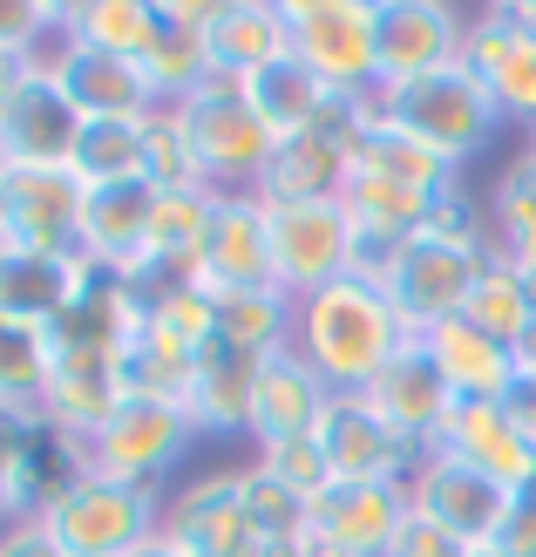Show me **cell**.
Listing matches in <instances>:
<instances>
[{
  "label": "cell",
  "instance_id": "8d00e7d4",
  "mask_svg": "<svg viewBox=\"0 0 536 557\" xmlns=\"http://www.w3.org/2000/svg\"><path fill=\"white\" fill-rule=\"evenodd\" d=\"M68 171L82 184H129V177H144V123H123V116L82 123V144H75Z\"/></svg>",
  "mask_w": 536,
  "mask_h": 557
},
{
  "label": "cell",
  "instance_id": "74e56055",
  "mask_svg": "<svg viewBox=\"0 0 536 557\" xmlns=\"http://www.w3.org/2000/svg\"><path fill=\"white\" fill-rule=\"evenodd\" d=\"M489 245H536V163L516 157V163H502V177L489 184Z\"/></svg>",
  "mask_w": 536,
  "mask_h": 557
},
{
  "label": "cell",
  "instance_id": "52a82bcc",
  "mask_svg": "<svg viewBox=\"0 0 536 557\" xmlns=\"http://www.w3.org/2000/svg\"><path fill=\"white\" fill-rule=\"evenodd\" d=\"M190 442H197V429L184 422V408H171V401H123L89 442H82V469L163 496L171 469L190 456Z\"/></svg>",
  "mask_w": 536,
  "mask_h": 557
},
{
  "label": "cell",
  "instance_id": "f6af8a7d",
  "mask_svg": "<svg viewBox=\"0 0 536 557\" xmlns=\"http://www.w3.org/2000/svg\"><path fill=\"white\" fill-rule=\"evenodd\" d=\"M0 557H62V544H54L35 517H21V523L0 531Z\"/></svg>",
  "mask_w": 536,
  "mask_h": 557
},
{
  "label": "cell",
  "instance_id": "2e32d148",
  "mask_svg": "<svg viewBox=\"0 0 536 557\" xmlns=\"http://www.w3.org/2000/svg\"><path fill=\"white\" fill-rule=\"evenodd\" d=\"M313 442H320V456L333 469V483H408V469L421 456L414 442L394 435L360 395H333Z\"/></svg>",
  "mask_w": 536,
  "mask_h": 557
},
{
  "label": "cell",
  "instance_id": "f1b7e54d",
  "mask_svg": "<svg viewBox=\"0 0 536 557\" xmlns=\"http://www.w3.org/2000/svg\"><path fill=\"white\" fill-rule=\"evenodd\" d=\"M157 27H163L157 0H62V27H54V41L144 62L150 41H157Z\"/></svg>",
  "mask_w": 536,
  "mask_h": 557
},
{
  "label": "cell",
  "instance_id": "b9f144b4",
  "mask_svg": "<svg viewBox=\"0 0 536 557\" xmlns=\"http://www.w3.org/2000/svg\"><path fill=\"white\" fill-rule=\"evenodd\" d=\"M251 462H259L272 483H286L299 504H313V496L333 483V469H326V456H320V442H313V435H306V442H278V449H259Z\"/></svg>",
  "mask_w": 536,
  "mask_h": 557
},
{
  "label": "cell",
  "instance_id": "c3c4849f",
  "mask_svg": "<svg viewBox=\"0 0 536 557\" xmlns=\"http://www.w3.org/2000/svg\"><path fill=\"white\" fill-rule=\"evenodd\" d=\"M129 557H184V550H177V544H171V537H163V531H157V537H150V544H144V550H129Z\"/></svg>",
  "mask_w": 536,
  "mask_h": 557
},
{
  "label": "cell",
  "instance_id": "ac0fdd59",
  "mask_svg": "<svg viewBox=\"0 0 536 557\" xmlns=\"http://www.w3.org/2000/svg\"><path fill=\"white\" fill-rule=\"evenodd\" d=\"M408 510V483H326L306 504V531L326 537L340 557H387Z\"/></svg>",
  "mask_w": 536,
  "mask_h": 557
},
{
  "label": "cell",
  "instance_id": "681fc988",
  "mask_svg": "<svg viewBox=\"0 0 536 557\" xmlns=\"http://www.w3.org/2000/svg\"><path fill=\"white\" fill-rule=\"evenodd\" d=\"M523 157H529V163H536V123H529V129H523Z\"/></svg>",
  "mask_w": 536,
  "mask_h": 557
},
{
  "label": "cell",
  "instance_id": "8fae6325",
  "mask_svg": "<svg viewBox=\"0 0 536 557\" xmlns=\"http://www.w3.org/2000/svg\"><path fill=\"white\" fill-rule=\"evenodd\" d=\"M462 62L502 109V123H536V0H496V8L469 14Z\"/></svg>",
  "mask_w": 536,
  "mask_h": 557
},
{
  "label": "cell",
  "instance_id": "1f68e13d",
  "mask_svg": "<svg viewBox=\"0 0 536 557\" xmlns=\"http://www.w3.org/2000/svg\"><path fill=\"white\" fill-rule=\"evenodd\" d=\"M353 177H387V184H408V190H435V198L462 184V171H448L435 150H421L414 136L387 129L381 116L366 123V129H360V144H353Z\"/></svg>",
  "mask_w": 536,
  "mask_h": 557
},
{
  "label": "cell",
  "instance_id": "ee69618b",
  "mask_svg": "<svg viewBox=\"0 0 536 557\" xmlns=\"http://www.w3.org/2000/svg\"><path fill=\"white\" fill-rule=\"evenodd\" d=\"M502 557H536V483L516 490V510H510V531L496 544Z\"/></svg>",
  "mask_w": 536,
  "mask_h": 557
},
{
  "label": "cell",
  "instance_id": "e575fe53",
  "mask_svg": "<svg viewBox=\"0 0 536 557\" xmlns=\"http://www.w3.org/2000/svg\"><path fill=\"white\" fill-rule=\"evenodd\" d=\"M190 360H197V354H184V347H171V341H157V333H144V326H136V341L116 354L123 401H171V408H184Z\"/></svg>",
  "mask_w": 536,
  "mask_h": 557
},
{
  "label": "cell",
  "instance_id": "277c9868",
  "mask_svg": "<svg viewBox=\"0 0 536 557\" xmlns=\"http://www.w3.org/2000/svg\"><path fill=\"white\" fill-rule=\"evenodd\" d=\"M374 123V96H333L326 116L299 136H278L272 144V163L251 198L259 205H340L347 184H353V144L360 129Z\"/></svg>",
  "mask_w": 536,
  "mask_h": 557
},
{
  "label": "cell",
  "instance_id": "9c48e42d",
  "mask_svg": "<svg viewBox=\"0 0 536 557\" xmlns=\"http://www.w3.org/2000/svg\"><path fill=\"white\" fill-rule=\"evenodd\" d=\"M408 504L428 523H441L448 537H462L469 550H496L502 531H510L516 490H502L496 476H483L475 462L448 456V449H421L408 469Z\"/></svg>",
  "mask_w": 536,
  "mask_h": 557
},
{
  "label": "cell",
  "instance_id": "4dcf8cb0",
  "mask_svg": "<svg viewBox=\"0 0 536 557\" xmlns=\"http://www.w3.org/2000/svg\"><path fill=\"white\" fill-rule=\"evenodd\" d=\"M462 320L483 326L489 341H502V347H523L529 333H536V293L523 286V272L510 265L502 245H489V259H483V272H475V293L462 306Z\"/></svg>",
  "mask_w": 536,
  "mask_h": 557
},
{
  "label": "cell",
  "instance_id": "3957f363",
  "mask_svg": "<svg viewBox=\"0 0 536 557\" xmlns=\"http://www.w3.org/2000/svg\"><path fill=\"white\" fill-rule=\"evenodd\" d=\"M35 523L62 544V557H129L163 531V496L82 469L35 510Z\"/></svg>",
  "mask_w": 536,
  "mask_h": 557
},
{
  "label": "cell",
  "instance_id": "836d02e7",
  "mask_svg": "<svg viewBox=\"0 0 536 557\" xmlns=\"http://www.w3.org/2000/svg\"><path fill=\"white\" fill-rule=\"evenodd\" d=\"M217 341L245 354H278L292 347V293L251 286V293H217Z\"/></svg>",
  "mask_w": 536,
  "mask_h": 557
},
{
  "label": "cell",
  "instance_id": "7402d4cb",
  "mask_svg": "<svg viewBox=\"0 0 536 557\" xmlns=\"http://www.w3.org/2000/svg\"><path fill=\"white\" fill-rule=\"evenodd\" d=\"M150 211H157V184L129 177V184H82V225H75V252L102 265V272H136L150 245Z\"/></svg>",
  "mask_w": 536,
  "mask_h": 557
},
{
  "label": "cell",
  "instance_id": "484cf974",
  "mask_svg": "<svg viewBox=\"0 0 536 557\" xmlns=\"http://www.w3.org/2000/svg\"><path fill=\"white\" fill-rule=\"evenodd\" d=\"M414 341L435 354V368H441V381H448V395H456V401H510V387H516V347L489 341V333L469 326V320H441L428 333H414Z\"/></svg>",
  "mask_w": 536,
  "mask_h": 557
},
{
  "label": "cell",
  "instance_id": "816d5d0a",
  "mask_svg": "<svg viewBox=\"0 0 536 557\" xmlns=\"http://www.w3.org/2000/svg\"><path fill=\"white\" fill-rule=\"evenodd\" d=\"M475 557H502V550H475Z\"/></svg>",
  "mask_w": 536,
  "mask_h": 557
},
{
  "label": "cell",
  "instance_id": "83f0119b",
  "mask_svg": "<svg viewBox=\"0 0 536 557\" xmlns=\"http://www.w3.org/2000/svg\"><path fill=\"white\" fill-rule=\"evenodd\" d=\"M204 54H211V75H259L265 62L292 54V27L278 0H217V21L204 27Z\"/></svg>",
  "mask_w": 536,
  "mask_h": 557
},
{
  "label": "cell",
  "instance_id": "44dd1931",
  "mask_svg": "<svg viewBox=\"0 0 536 557\" xmlns=\"http://www.w3.org/2000/svg\"><path fill=\"white\" fill-rule=\"evenodd\" d=\"M41 69L62 82L68 102H75L89 123H109V116L144 123V116H157V109H163L157 89H150V75H144V62H123V54H96V48H68V41H54Z\"/></svg>",
  "mask_w": 536,
  "mask_h": 557
},
{
  "label": "cell",
  "instance_id": "ab89813d",
  "mask_svg": "<svg viewBox=\"0 0 536 557\" xmlns=\"http://www.w3.org/2000/svg\"><path fill=\"white\" fill-rule=\"evenodd\" d=\"M238 483H245V510L265 531V544H292L306 531V504H299L286 483H272L259 462H238Z\"/></svg>",
  "mask_w": 536,
  "mask_h": 557
},
{
  "label": "cell",
  "instance_id": "8992f818",
  "mask_svg": "<svg viewBox=\"0 0 536 557\" xmlns=\"http://www.w3.org/2000/svg\"><path fill=\"white\" fill-rule=\"evenodd\" d=\"M489 245H456V238H435V232H414L408 245L366 272L374 286L387 293V306L401 313L408 333H428L441 320H462V306L475 293V272H483Z\"/></svg>",
  "mask_w": 536,
  "mask_h": 557
},
{
  "label": "cell",
  "instance_id": "6da1fadb",
  "mask_svg": "<svg viewBox=\"0 0 536 557\" xmlns=\"http://www.w3.org/2000/svg\"><path fill=\"white\" fill-rule=\"evenodd\" d=\"M414 333L387 306V293L366 272L333 278V286L292 299V354L313 368L333 395H366L374 374L401 354Z\"/></svg>",
  "mask_w": 536,
  "mask_h": 557
},
{
  "label": "cell",
  "instance_id": "7bdbcfd3",
  "mask_svg": "<svg viewBox=\"0 0 536 557\" xmlns=\"http://www.w3.org/2000/svg\"><path fill=\"white\" fill-rule=\"evenodd\" d=\"M387 557H475L462 537H448L441 523H428L421 510H408V523L394 531V544H387Z\"/></svg>",
  "mask_w": 536,
  "mask_h": 557
},
{
  "label": "cell",
  "instance_id": "7a4b0ae2",
  "mask_svg": "<svg viewBox=\"0 0 536 557\" xmlns=\"http://www.w3.org/2000/svg\"><path fill=\"white\" fill-rule=\"evenodd\" d=\"M374 116L387 129L414 136L421 150H435L448 171H469V163L496 144V129H502V109L489 102V89L475 82L469 62L428 69L414 82H387V89H374Z\"/></svg>",
  "mask_w": 536,
  "mask_h": 557
},
{
  "label": "cell",
  "instance_id": "603a6c76",
  "mask_svg": "<svg viewBox=\"0 0 536 557\" xmlns=\"http://www.w3.org/2000/svg\"><path fill=\"white\" fill-rule=\"evenodd\" d=\"M326 401H333V387H326L313 368H306L292 347L265 354L259 387H251V442H245V449L259 456V449H278V442H306V435H320Z\"/></svg>",
  "mask_w": 536,
  "mask_h": 557
},
{
  "label": "cell",
  "instance_id": "60d3db41",
  "mask_svg": "<svg viewBox=\"0 0 536 557\" xmlns=\"http://www.w3.org/2000/svg\"><path fill=\"white\" fill-rule=\"evenodd\" d=\"M144 177L157 190H184V184H204L197 177V157L184 144V129L171 109H157V116H144Z\"/></svg>",
  "mask_w": 536,
  "mask_h": 557
},
{
  "label": "cell",
  "instance_id": "f35d334b",
  "mask_svg": "<svg viewBox=\"0 0 536 557\" xmlns=\"http://www.w3.org/2000/svg\"><path fill=\"white\" fill-rule=\"evenodd\" d=\"M41 429V408H0V531L21 517H35V496H27V476H21V456Z\"/></svg>",
  "mask_w": 536,
  "mask_h": 557
},
{
  "label": "cell",
  "instance_id": "f907efd6",
  "mask_svg": "<svg viewBox=\"0 0 536 557\" xmlns=\"http://www.w3.org/2000/svg\"><path fill=\"white\" fill-rule=\"evenodd\" d=\"M265 557H299V550H292V544H272V550H265Z\"/></svg>",
  "mask_w": 536,
  "mask_h": 557
},
{
  "label": "cell",
  "instance_id": "30bf717a",
  "mask_svg": "<svg viewBox=\"0 0 536 557\" xmlns=\"http://www.w3.org/2000/svg\"><path fill=\"white\" fill-rule=\"evenodd\" d=\"M292 27V54L333 96H374V0H278Z\"/></svg>",
  "mask_w": 536,
  "mask_h": 557
},
{
  "label": "cell",
  "instance_id": "cb8c5ba5",
  "mask_svg": "<svg viewBox=\"0 0 536 557\" xmlns=\"http://www.w3.org/2000/svg\"><path fill=\"white\" fill-rule=\"evenodd\" d=\"M123 408V381H116V354H82V347H54V368L41 387V422L62 442H89L109 414Z\"/></svg>",
  "mask_w": 536,
  "mask_h": 557
},
{
  "label": "cell",
  "instance_id": "d590c367",
  "mask_svg": "<svg viewBox=\"0 0 536 557\" xmlns=\"http://www.w3.org/2000/svg\"><path fill=\"white\" fill-rule=\"evenodd\" d=\"M48 368H54V333L0 313V408H41Z\"/></svg>",
  "mask_w": 536,
  "mask_h": 557
},
{
  "label": "cell",
  "instance_id": "d6a6232c",
  "mask_svg": "<svg viewBox=\"0 0 536 557\" xmlns=\"http://www.w3.org/2000/svg\"><path fill=\"white\" fill-rule=\"evenodd\" d=\"M157 14H163V27H157V41H150V54H144V75H150L157 102L171 109V102L197 96V89L211 82V54H204V27L177 21L163 0H157Z\"/></svg>",
  "mask_w": 536,
  "mask_h": 557
},
{
  "label": "cell",
  "instance_id": "bcb514c9",
  "mask_svg": "<svg viewBox=\"0 0 536 557\" xmlns=\"http://www.w3.org/2000/svg\"><path fill=\"white\" fill-rule=\"evenodd\" d=\"M35 69H41L35 54H21V48H0V109H8V102L21 96V82L35 75Z\"/></svg>",
  "mask_w": 536,
  "mask_h": 557
},
{
  "label": "cell",
  "instance_id": "ba28073f",
  "mask_svg": "<svg viewBox=\"0 0 536 557\" xmlns=\"http://www.w3.org/2000/svg\"><path fill=\"white\" fill-rule=\"evenodd\" d=\"M265 238H272V286L292 299L333 286V278H353L366 265L347 205H265Z\"/></svg>",
  "mask_w": 536,
  "mask_h": 557
},
{
  "label": "cell",
  "instance_id": "7c38bea8",
  "mask_svg": "<svg viewBox=\"0 0 536 557\" xmlns=\"http://www.w3.org/2000/svg\"><path fill=\"white\" fill-rule=\"evenodd\" d=\"M163 537H171L184 557H265V531L245 510V483L238 462L232 469H204L184 490L163 496Z\"/></svg>",
  "mask_w": 536,
  "mask_h": 557
},
{
  "label": "cell",
  "instance_id": "5b68a950",
  "mask_svg": "<svg viewBox=\"0 0 536 557\" xmlns=\"http://www.w3.org/2000/svg\"><path fill=\"white\" fill-rule=\"evenodd\" d=\"M171 116H177L184 144L197 157V177H204L211 190H259L278 136L259 123V109L245 102V89L232 75H211L197 96L171 102Z\"/></svg>",
  "mask_w": 536,
  "mask_h": 557
},
{
  "label": "cell",
  "instance_id": "d4e9b609",
  "mask_svg": "<svg viewBox=\"0 0 536 557\" xmlns=\"http://www.w3.org/2000/svg\"><path fill=\"white\" fill-rule=\"evenodd\" d=\"M435 449L475 462V469H483V476H496L502 490L536 483V435H529L502 401H456V414H448V429H441Z\"/></svg>",
  "mask_w": 536,
  "mask_h": 557
},
{
  "label": "cell",
  "instance_id": "4316f807",
  "mask_svg": "<svg viewBox=\"0 0 536 557\" xmlns=\"http://www.w3.org/2000/svg\"><path fill=\"white\" fill-rule=\"evenodd\" d=\"M82 278H89L82 252H14V245H0V313L27 326H54L75 306Z\"/></svg>",
  "mask_w": 536,
  "mask_h": 557
},
{
  "label": "cell",
  "instance_id": "7dc6e473",
  "mask_svg": "<svg viewBox=\"0 0 536 557\" xmlns=\"http://www.w3.org/2000/svg\"><path fill=\"white\" fill-rule=\"evenodd\" d=\"M510 265L523 272V286L536 293V245H510Z\"/></svg>",
  "mask_w": 536,
  "mask_h": 557
},
{
  "label": "cell",
  "instance_id": "4fadbf2b",
  "mask_svg": "<svg viewBox=\"0 0 536 557\" xmlns=\"http://www.w3.org/2000/svg\"><path fill=\"white\" fill-rule=\"evenodd\" d=\"M462 41H469V14L456 0H374V75H381V89L462 62Z\"/></svg>",
  "mask_w": 536,
  "mask_h": 557
},
{
  "label": "cell",
  "instance_id": "5bb4252c",
  "mask_svg": "<svg viewBox=\"0 0 536 557\" xmlns=\"http://www.w3.org/2000/svg\"><path fill=\"white\" fill-rule=\"evenodd\" d=\"M75 225H82L75 171L0 163V245H14V252H75Z\"/></svg>",
  "mask_w": 536,
  "mask_h": 557
},
{
  "label": "cell",
  "instance_id": "9a60e30c",
  "mask_svg": "<svg viewBox=\"0 0 536 557\" xmlns=\"http://www.w3.org/2000/svg\"><path fill=\"white\" fill-rule=\"evenodd\" d=\"M190 286L217 293H251V286H272V238H265V205L251 190H217V211H211V232L197 245V265H190Z\"/></svg>",
  "mask_w": 536,
  "mask_h": 557
},
{
  "label": "cell",
  "instance_id": "ffe728a7",
  "mask_svg": "<svg viewBox=\"0 0 536 557\" xmlns=\"http://www.w3.org/2000/svg\"><path fill=\"white\" fill-rule=\"evenodd\" d=\"M360 401L374 408L394 435H408L414 449H435L441 429H448V414H456V395H448V381H441V368H435V354L421 347V341H408L401 354H394Z\"/></svg>",
  "mask_w": 536,
  "mask_h": 557
},
{
  "label": "cell",
  "instance_id": "e0dca14e",
  "mask_svg": "<svg viewBox=\"0 0 536 557\" xmlns=\"http://www.w3.org/2000/svg\"><path fill=\"white\" fill-rule=\"evenodd\" d=\"M82 109L48 69L21 82V96L0 109V163H35V171H68L75 144H82Z\"/></svg>",
  "mask_w": 536,
  "mask_h": 557
},
{
  "label": "cell",
  "instance_id": "d6986e66",
  "mask_svg": "<svg viewBox=\"0 0 536 557\" xmlns=\"http://www.w3.org/2000/svg\"><path fill=\"white\" fill-rule=\"evenodd\" d=\"M265 354H245L232 341H211L190 360V387H184V422L197 442H251V387H259Z\"/></svg>",
  "mask_w": 536,
  "mask_h": 557
},
{
  "label": "cell",
  "instance_id": "f546056e",
  "mask_svg": "<svg viewBox=\"0 0 536 557\" xmlns=\"http://www.w3.org/2000/svg\"><path fill=\"white\" fill-rule=\"evenodd\" d=\"M238 89H245L251 109H259V123H265L272 136H299V129H313V123L326 116V102H333V89L299 62V54H278V62H265L259 75H245Z\"/></svg>",
  "mask_w": 536,
  "mask_h": 557
}]
</instances>
